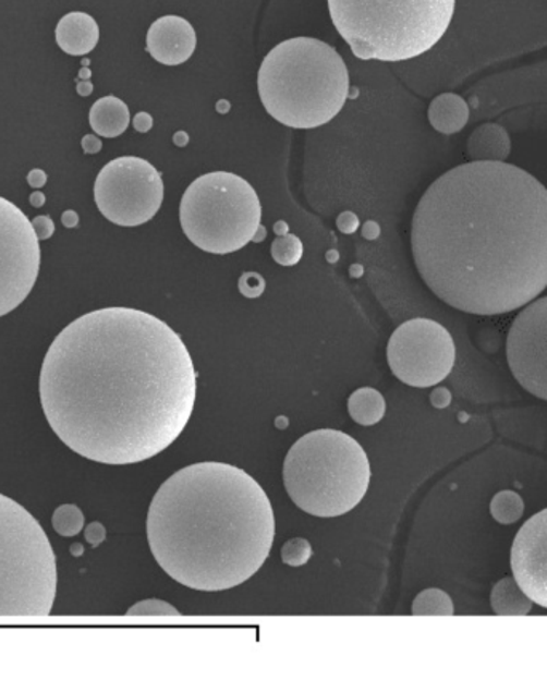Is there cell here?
Returning a JSON list of instances; mask_svg holds the SVG:
<instances>
[{
  "label": "cell",
  "mask_w": 547,
  "mask_h": 680,
  "mask_svg": "<svg viewBox=\"0 0 547 680\" xmlns=\"http://www.w3.org/2000/svg\"><path fill=\"white\" fill-rule=\"evenodd\" d=\"M40 403L64 446L101 464L143 463L193 415L197 374L180 335L133 307H102L63 328L44 359Z\"/></svg>",
  "instance_id": "1"
},
{
  "label": "cell",
  "mask_w": 547,
  "mask_h": 680,
  "mask_svg": "<svg viewBox=\"0 0 547 680\" xmlns=\"http://www.w3.org/2000/svg\"><path fill=\"white\" fill-rule=\"evenodd\" d=\"M412 251L426 286L475 316L512 313L547 287V190L506 162L454 167L413 215Z\"/></svg>",
  "instance_id": "2"
},
{
  "label": "cell",
  "mask_w": 547,
  "mask_h": 680,
  "mask_svg": "<svg viewBox=\"0 0 547 680\" xmlns=\"http://www.w3.org/2000/svg\"><path fill=\"white\" fill-rule=\"evenodd\" d=\"M154 559L191 590H231L271 552L276 519L268 495L232 464H191L154 495L148 512Z\"/></svg>",
  "instance_id": "3"
},
{
  "label": "cell",
  "mask_w": 547,
  "mask_h": 680,
  "mask_svg": "<svg viewBox=\"0 0 547 680\" xmlns=\"http://www.w3.org/2000/svg\"><path fill=\"white\" fill-rule=\"evenodd\" d=\"M258 94L266 111L280 124L316 129L343 109L349 95L348 66L324 40H283L263 60Z\"/></svg>",
  "instance_id": "4"
},
{
  "label": "cell",
  "mask_w": 547,
  "mask_h": 680,
  "mask_svg": "<svg viewBox=\"0 0 547 680\" xmlns=\"http://www.w3.org/2000/svg\"><path fill=\"white\" fill-rule=\"evenodd\" d=\"M457 0H328L331 22L361 60L405 61L446 36Z\"/></svg>",
  "instance_id": "5"
},
{
  "label": "cell",
  "mask_w": 547,
  "mask_h": 680,
  "mask_svg": "<svg viewBox=\"0 0 547 680\" xmlns=\"http://www.w3.org/2000/svg\"><path fill=\"white\" fill-rule=\"evenodd\" d=\"M283 484L293 503L316 518H338L367 495L370 463L357 440L337 429L300 437L287 453Z\"/></svg>",
  "instance_id": "6"
},
{
  "label": "cell",
  "mask_w": 547,
  "mask_h": 680,
  "mask_svg": "<svg viewBox=\"0 0 547 680\" xmlns=\"http://www.w3.org/2000/svg\"><path fill=\"white\" fill-rule=\"evenodd\" d=\"M57 597V557L42 525L0 494V620L49 617Z\"/></svg>",
  "instance_id": "7"
},
{
  "label": "cell",
  "mask_w": 547,
  "mask_h": 680,
  "mask_svg": "<svg viewBox=\"0 0 547 680\" xmlns=\"http://www.w3.org/2000/svg\"><path fill=\"white\" fill-rule=\"evenodd\" d=\"M262 211L258 194L244 178L207 173L194 180L181 199V228L200 251L226 255L256 238Z\"/></svg>",
  "instance_id": "8"
},
{
  "label": "cell",
  "mask_w": 547,
  "mask_h": 680,
  "mask_svg": "<svg viewBox=\"0 0 547 680\" xmlns=\"http://www.w3.org/2000/svg\"><path fill=\"white\" fill-rule=\"evenodd\" d=\"M163 201V181L156 167L125 156L102 167L95 181V202L102 217L118 227L135 228L156 217Z\"/></svg>",
  "instance_id": "9"
},
{
  "label": "cell",
  "mask_w": 547,
  "mask_h": 680,
  "mask_svg": "<svg viewBox=\"0 0 547 680\" xmlns=\"http://www.w3.org/2000/svg\"><path fill=\"white\" fill-rule=\"evenodd\" d=\"M457 348L446 327L436 320L412 319L392 333L388 362L392 374L413 388L439 385L453 371Z\"/></svg>",
  "instance_id": "10"
},
{
  "label": "cell",
  "mask_w": 547,
  "mask_h": 680,
  "mask_svg": "<svg viewBox=\"0 0 547 680\" xmlns=\"http://www.w3.org/2000/svg\"><path fill=\"white\" fill-rule=\"evenodd\" d=\"M39 269V238L33 223L15 204L0 197V317L25 302Z\"/></svg>",
  "instance_id": "11"
},
{
  "label": "cell",
  "mask_w": 547,
  "mask_h": 680,
  "mask_svg": "<svg viewBox=\"0 0 547 680\" xmlns=\"http://www.w3.org/2000/svg\"><path fill=\"white\" fill-rule=\"evenodd\" d=\"M506 350L519 385L547 401V296L528 304L515 317Z\"/></svg>",
  "instance_id": "12"
},
{
  "label": "cell",
  "mask_w": 547,
  "mask_h": 680,
  "mask_svg": "<svg viewBox=\"0 0 547 680\" xmlns=\"http://www.w3.org/2000/svg\"><path fill=\"white\" fill-rule=\"evenodd\" d=\"M511 566L523 593L547 608V509L519 530L512 545Z\"/></svg>",
  "instance_id": "13"
},
{
  "label": "cell",
  "mask_w": 547,
  "mask_h": 680,
  "mask_svg": "<svg viewBox=\"0 0 547 680\" xmlns=\"http://www.w3.org/2000/svg\"><path fill=\"white\" fill-rule=\"evenodd\" d=\"M197 46L196 31L187 20L167 15L150 25L146 47L150 57L166 66H178L193 57Z\"/></svg>",
  "instance_id": "14"
},
{
  "label": "cell",
  "mask_w": 547,
  "mask_h": 680,
  "mask_svg": "<svg viewBox=\"0 0 547 680\" xmlns=\"http://www.w3.org/2000/svg\"><path fill=\"white\" fill-rule=\"evenodd\" d=\"M57 44L71 57H85L97 47L100 27L94 16L84 12H71L58 22Z\"/></svg>",
  "instance_id": "15"
},
{
  "label": "cell",
  "mask_w": 547,
  "mask_h": 680,
  "mask_svg": "<svg viewBox=\"0 0 547 680\" xmlns=\"http://www.w3.org/2000/svg\"><path fill=\"white\" fill-rule=\"evenodd\" d=\"M511 154V136L505 126L484 124L467 139V156L477 162H505Z\"/></svg>",
  "instance_id": "16"
},
{
  "label": "cell",
  "mask_w": 547,
  "mask_h": 680,
  "mask_svg": "<svg viewBox=\"0 0 547 680\" xmlns=\"http://www.w3.org/2000/svg\"><path fill=\"white\" fill-rule=\"evenodd\" d=\"M470 121V106L457 94H442L429 106V122L437 132L453 135Z\"/></svg>",
  "instance_id": "17"
},
{
  "label": "cell",
  "mask_w": 547,
  "mask_h": 680,
  "mask_svg": "<svg viewBox=\"0 0 547 680\" xmlns=\"http://www.w3.org/2000/svg\"><path fill=\"white\" fill-rule=\"evenodd\" d=\"M130 111L121 98H100L90 109V125L97 135L116 138L129 129Z\"/></svg>",
  "instance_id": "18"
},
{
  "label": "cell",
  "mask_w": 547,
  "mask_h": 680,
  "mask_svg": "<svg viewBox=\"0 0 547 680\" xmlns=\"http://www.w3.org/2000/svg\"><path fill=\"white\" fill-rule=\"evenodd\" d=\"M348 410L349 415L357 425L374 426L385 416V398L374 388H361L352 392L348 401Z\"/></svg>",
  "instance_id": "19"
},
{
  "label": "cell",
  "mask_w": 547,
  "mask_h": 680,
  "mask_svg": "<svg viewBox=\"0 0 547 680\" xmlns=\"http://www.w3.org/2000/svg\"><path fill=\"white\" fill-rule=\"evenodd\" d=\"M491 607L497 615H526L532 610V599L523 593L515 579H505L491 591Z\"/></svg>",
  "instance_id": "20"
},
{
  "label": "cell",
  "mask_w": 547,
  "mask_h": 680,
  "mask_svg": "<svg viewBox=\"0 0 547 680\" xmlns=\"http://www.w3.org/2000/svg\"><path fill=\"white\" fill-rule=\"evenodd\" d=\"M523 511H525V505L521 495L511 490L499 491L490 503L491 515L502 525L515 524L522 518Z\"/></svg>",
  "instance_id": "21"
},
{
  "label": "cell",
  "mask_w": 547,
  "mask_h": 680,
  "mask_svg": "<svg viewBox=\"0 0 547 680\" xmlns=\"http://www.w3.org/2000/svg\"><path fill=\"white\" fill-rule=\"evenodd\" d=\"M51 525L54 532L64 538H73L82 532L85 525L84 512L75 505H61L54 509Z\"/></svg>",
  "instance_id": "22"
},
{
  "label": "cell",
  "mask_w": 547,
  "mask_h": 680,
  "mask_svg": "<svg viewBox=\"0 0 547 680\" xmlns=\"http://www.w3.org/2000/svg\"><path fill=\"white\" fill-rule=\"evenodd\" d=\"M412 611L415 615H453V600L442 590H426L416 597Z\"/></svg>",
  "instance_id": "23"
},
{
  "label": "cell",
  "mask_w": 547,
  "mask_h": 680,
  "mask_svg": "<svg viewBox=\"0 0 547 680\" xmlns=\"http://www.w3.org/2000/svg\"><path fill=\"white\" fill-rule=\"evenodd\" d=\"M271 251L272 258L280 266H295L303 256V244L295 234L283 232L274 239Z\"/></svg>",
  "instance_id": "24"
},
{
  "label": "cell",
  "mask_w": 547,
  "mask_h": 680,
  "mask_svg": "<svg viewBox=\"0 0 547 680\" xmlns=\"http://www.w3.org/2000/svg\"><path fill=\"white\" fill-rule=\"evenodd\" d=\"M313 556L309 542L303 538H293L282 548V562L287 566L301 567Z\"/></svg>",
  "instance_id": "25"
},
{
  "label": "cell",
  "mask_w": 547,
  "mask_h": 680,
  "mask_svg": "<svg viewBox=\"0 0 547 680\" xmlns=\"http://www.w3.org/2000/svg\"><path fill=\"white\" fill-rule=\"evenodd\" d=\"M129 617H159V615H180V611L177 608L172 607V605L163 603V600L159 599H148L143 600V603H138L133 605L129 611H126Z\"/></svg>",
  "instance_id": "26"
},
{
  "label": "cell",
  "mask_w": 547,
  "mask_h": 680,
  "mask_svg": "<svg viewBox=\"0 0 547 680\" xmlns=\"http://www.w3.org/2000/svg\"><path fill=\"white\" fill-rule=\"evenodd\" d=\"M263 290H265V280L262 276L255 275V272H247V275L242 276L241 292L245 296L255 299V296L262 295Z\"/></svg>",
  "instance_id": "27"
},
{
  "label": "cell",
  "mask_w": 547,
  "mask_h": 680,
  "mask_svg": "<svg viewBox=\"0 0 547 680\" xmlns=\"http://www.w3.org/2000/svg\"><path fill=\"white\" fill-rule=\"evenodd\" d=\"M31 223H33L34 231H36L39 241H47V239H50L51 235L54 234L53 220H51L50 217H46V215L34 218Z\"/></svg>",
  "instance_id": "28"
},
{
  "label": "cell",
  "mask_w": 547,
  "mask_h": 680,
  "mask_svg": "<svg viewBox=\"0 0 547 680\" xmlns=\"http://www.w3.org/2000/svg\"><path fill=\"white\" fill-rule=\"evenodd\" d=\"M106 538V529L102 527L100 522H92L88 527H85V539L90 543L92 546H100Z\"/></svg>",
  "instance_id": "29"
},
{
  "label": "cell",
  "mask_w": 547,
  "mask_h": 680,
  "mask_svg": "<svg viewBox=\"0 0 547 680\" xmlns=\"http://www.w3.org/2000/svg\"><path fill=\"white\" fill-rule=\"evenodd\" d=\"M102 148L101 139L95 135H85L82 138V149H84L85 154H97L100 153Z\"/></svg>",
  "instance_id": "30"
},
{
  "label": "cell",
  "mask_w": 547,
  "mask_h": 680,
  "mask_svg": "<svg viewBox=\"0 0 547 680\" xmlns=\"http://www.w3.org/2000/svg\"><path fill=\"white\" fill-rule=\"evenodd\" d=\"M27 183L34 190H40V187L46 186L47 173L40 169L31 170L29 175H27Z\"/></svg>",
  "instance_id": "31"
},
{
  "label": "cell",
  "mask_w": 547,
  "mask_h": 680,
  "mask_svg": "<svg viewBox=\"0 0 547 680\" xmlns=\"http://www.w3.org/2000/svg\"><path fill=\"white\" fill-rule=\"evenodd\" d=\"M133 126H135L138 132H149V130L153 129V118H150L148 112H139V114H136L135 119H133Z\"/></svg>",
  "instance_id": "32"
},
{
  "label": "cell",
  "mask_w": 547,
  "mask_h": 680,
  "mask_svg": "<svg viewBox=\"0 0 547 680\" xmlns=\"http://www.w3.org/2000/svg\"><path fill=\"white\" fill-rule=\"evenodd\" d=\"M61 221H63V224L66 228H75L78 223L77 214L73 210L64 211L63 217H61Z\"/></svg>",
  "instance_id": "33"
},
{
  "label": "cell",
  "mask_w": 547,
  "mask_h": 680,
  "mask_svg": "<svg viewBox=\"0 0 547 680\" xmlns=\"http://www.w3.org/2000/svg\"><path fill=\"white\" fill-rule=\"evenodd\" d=\"M92 92H94V85L90 84V81H77V94L81 97H88Z\"/></svg>",
  "instance_id": "34"
},
{
  "label": "cell",
  "mask_w": 547,
  "mask_h": 680,
  "mask_svg": "<svg viewBox=\"0 0 547 680\" xmlns=\"http://www.w3.org/2000/svg\"><path fill=\"white\" fill-rule=\"evenodd\" d=\"M29 201L33 207H36V208L44 207V204H46V194L40 193L39 190L34 191V193L31 194Z\"/></svg>",
  "instance_id": "35"
},
{
  "label": "cell",
  "mask_w": 547,
  "mask_h": 680,
  "mask_svg": "<svg viewBox=\"0 0 547 680\" xmlns=\"http://www.w3.org/2000/svg\"><path fill=\"white\" fill-rule=\"evenodd\" d=\"M90 70L87 66L82 68L81 74H78V81H88L90 78Z\"/></svg>",
  "instance_id": "36"
}]
</instances>
